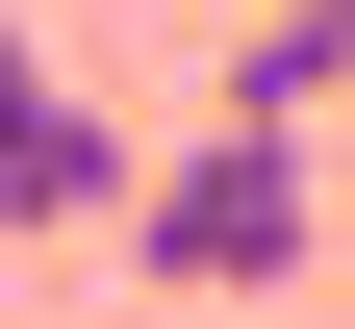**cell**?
Returning a JSON list of instances; mask_svg holds the SVG:
<instances>
[{
	"instance_id": "4",
	"label": "cell",
	"mask_w": 355,
	"mask_h": 329,
	"mask_svg": "<svg viewBox=\"0 0 355 329\" xmlns=\"http://www.w3.org/2000/svg\"><path fill=\"white\" fill-rule=\"evenodd\" d=\"M26 76H51V51H26V26H0V102H26Z\"/></svg>"
},
{
	"instance_id": "3",
	"label": "cell",
	"mask_w": 355,
	"mask_h": 329,
	"mask_svg": "<svg viewBox=\"0 0 355 329\" xmlns=\"http://www.w3.org/2000/svg\"><path fill=\"white\" fill-rule=\"evenodd\" d=\"M229 102L330 127V102H355V0H254V26H229Z\"/></svg>"
},
{
	"instance_id": "2",
	"label": "cell",
	"mask_w": 355,
	"mask_h": 329,
	"mask_svg": "<svg viewBox=\"0 0 355 329\" xmlns=\"http://www.w3.org/2000/svg\"><path fill=\"white\" fill-rule=\"evenodd\" d=\"M127 177H153V152H127L76 76H26V102H0V228H127Z\"/></svg>"
},
{
	"instance_id": "1",
	"label": "cell",
	"mask_w": 355,
	"mask_h": 329,
	"mask_svg": "<svg viewBox=\"0 0 355 329\" xmlns=\"http://www.w3.org/2000/svg\"><path fill=\"white\" fill-rule=\"evenodd\" d=\"M102 254H127V278H178V304H254V278L330 254V177H304V127H279V102H203L153 177H127Z\"/></svg>"
}]
</instances>
